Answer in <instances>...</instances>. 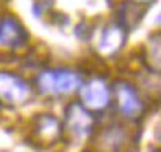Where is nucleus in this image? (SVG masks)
<instances>
[{
    "label": "nucleus",
    "mask_w": 161,
    "mask_h": 152,
    "mask_svg": "<svg viewBox=\"0 0 161 152\" xmlns=\"http://www.w3.org/2000/svg\"><path fill=\"white\" fill-rule=\"evenodd\" d=\"M4 78L7 81L2 79L0 76V95L4 97L9 102H21L28 97V85L25 81H21L19 78L11 74H4Z\"/></svg>",
    "instance_id": "obj_3"
},
{
    "label": "nucleus",
    "mask_w": 161,
    "mask_h": 152,
    "mask_svg": "<svg viewBox=\"0 0 161 152\" xmlns=\"http://www.w3.org/2000/svg\"><path fill=\"white\" fill-rule=\"evenodd\" d=\"M66 124H68V130L76 138H83L87 137V133L92 128V116L83 107H80L78 104H73L66 116Z\"/></svg>",
    "instance_id": "obj_2"
},
{
    "label": "nucleus",
    "mask_w": 161,
    "mask_h": 152,
    "mask_svg": "<svg viewBox=\"0 0 161 152\" xmlns=\"http://www.w3.org/2000/svg\"><path fill=\"white\" fill-rule=\"evenodd\" d=\"M81 95H83L85 104L90 106L92 109H102V107H106V106H108V102H109L108 86H106L102 81L88 83V85L83 88Z\"/></svg>",
    "instance_id": "obj_4"
},
{
    "label": "nucleus",
    "mask_w": 161,
    "mask_h": 152,
    "mask_svg": "<svg viewBox=\"0 0 161 152\" xmlns=\"http://www.w3.org/2000/svg\"><path fill=\"white\" fill-rule=\"evenodd\" d=\"M40 123H38V128H36V131H38V138H42V140H47L49 142V138H47V133H50V137L56 140L57 137H59V123H57L56 117H50V116H42L40 117Z\"/></svg>",
    "instance_id": "obj_6"
},
{
    "label": "nucleus",
    "mask_w": 161,
    "mask_h": 152,
    "mask_svg": "<svg viewBox=\"0 0 161 152\" xmlns=\"http://www.w3.org/2000/svg\"><path fill=\"white\" fill-rule=\"evenodd\" d=\"M119 109H121V114L128 117H135L142 109V104H140L135 90L130 88L128 85L119 86Z\"/></svg>",
    "instance_id": "obj_5"
},
{
    "label": "nucleus",
    "mask_w": 161,
    "mask_h": 152,
    "mask_svg": "<svg viewBox=\"0 0 161 152\" xmlns=\"http://www.w3.org/2000/svg\"><path fill=\"white\" fill-rule=\"evenodd\" d=\"M78 78L71 71H45L38 76V86L45 93H66L76 86Z\"/></svg>",
    "instance_id": "obj_1"
}]
</instances>
